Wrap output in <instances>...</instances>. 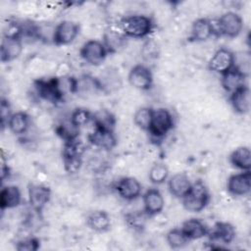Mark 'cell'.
I'll return each instance as SVG.
<instances>
[{
  "instance_id": "52a82bcc",
  "label": "cell",
  "mask_w": 251,
  "mask_h": 251,
  "mask_svg": "<svg viewBox=\"0 0 251 251\" xmlns=\"http://www.w3.org/2000/svg\"><path fill=\"white\" fill-rule=\"evenodd\" d=\"M80 57L91 66H100L109 53L104 42L91 39L86 41L80 49Z\"/></svg>"
},
{
  "instance_id": "9a60e30c",
  "label": "cell",
  "mask_w": 251,
  "mask_h": 251,
  "mask_svg": "<svg viewBox=\"0 0 251 251\" xmlns=\"http://www.w3.org/2000/svg\"><path fill=\"white\" fill-rule=\"evenodd\" d=\"M247 74L236 65L222 75V86L229 94L246 85Z\"/></svg>"
},
{
  "instance_id": "5b68a950",
  "label": "cell",
  "mask_w": 251,
  "mask_h": 251,
  "mask_svg": "<svg viewBox=\"0 0 251 251\" xmlns=\"http://www.w3.org/2000/svg\"><path fill=\"white\" fill-rule=\"evenodd\" d=\"M34 87L38 96L45 101L55 104L63 99L64 92L57 77L39 78L34 81Z\"/></svg>"
},
{
  "instance_id": "9c48e42d",
  "label": "cell",
  "mask_w": 251,
  "mask_h": 251,
  "mask_svg": "<svg viewBox=\"0 0 251 251\" xmlns=\"http://www.w3.org/2000/svg\"><path fill=\"white\" fill-rule=\"evenodd\" d=\"M235 66V55L227 48H220L209 60L208 68L210 71L221 75Z\"/></svg>"
},
{
  "instance_id": "ac0fdd59",
  "label": "cell",
  "mask_w": 251,
  "mask_h": 251,
  "mask_svg": "<svg viewBox=\"0 0 251 251\" xmlns=\"http://www.w3.org/2000/svg\"><path fill=\"white\" fill-rule=\"evenodd\" d=\"M210 239L215 243L230 244L235 238L236 231L234 226L229 223L218 222L215 224L212 231H209Z\"/></svg>"
},
{
  "instance_id": "ba28073f",
  "label": "cell",
  "mask_w": 251,
  "mask_h": 251,
  "mask_svg": "<svg viewBox=\"0 0 251 251\" xmlns=\"http://www.w3.org/2000/svg\"><path fill=\"white\" fill-rule=\"evenodd\" d=\"M79 33V25L73 21H62L53 29L52 42L58 46L72 43Z\"/></svg>"
},
{
  "instance_id": "d6986e66",
  "label": "cell",
  "mask_w": 251,
  "mask_h": 251,
  "mask_svg": "<svg viewBox=\"0 0 251 251\" xmlns=\"http://www.w3.org/2000/svg\"><path fill=\"white\" fill-rule=\"evenodd\" d=\"M229 101L235 113L240 115L247 114L251 105V92L248 85L246 84L230 93Z\"/></svg>"
},
{
  "instance_id": "8fae6325",
  "label": "cell",
  "mask_w": 251,
  "mask_h": 251,
  "mask_svg": "<svg viewBox=\"0 0 251 251\" xmlns=\"http://www.w3.org/2000/svg\"><path fill=\"white\" fill-rule=\"evenodd\" d=\"M23 51L22 40L19 35L6 34L1 40L0 60L2 63H9L17 59Z\"/></svg>"
},
{
  "instance_id": "836d02e7",
  "label": "cell",
  "mask_w": 251,
  "mask_h": 251,
  "mask_svg": "<svg viewBox=\"0 0 251 251\" xmlns=\"http://www.w3.org/2000/svg\"><path fill=\"white\" fill-rule=\"evenodd\" d=\"M19 251H35L39 248V241L36 238H27L18 242L16 246Z\"/></svg>"
},
{
  "instance_id": "e575fe53",
  "label": "cell",
  "mask_w": 251,
  "mask_h": 251,
  "mask_svg": "<svg viewBox=\"0 0 251 251\" xmlns=\"http://www.w3.org/2000/svg\"><path fill=\"white\" fill-rule=\"evenodd\" d=\"M0 109H1V123H2V126H4L5 123L6 124L8 123V120H9V118L12 115V114H10L9 103L7 101H5V100H2Z\"/></svg>"
},
{
  "instance_id": "7402d4cb",
  "label": "cell",
  "mask_w": 251,
  "mask_h": 251,
  "mask_svg": "<svg viewBox=\"0 0 251 251\" xmlns=\"http://www.w3.org/2000/svg\"><path fill=\"white\" fill-rule=\"evenodd\" d=\"M180 229L189 241L203 238L204 236L208 235L209 232L206 225L201 220L195 218L188 219L183 222Z\"/></svg>"
},
{
  "instance_id": "e0dca14e",
  "label": "cell",
  "mask_w": 251,
  "mask_h": 251,
  "mask_svg": "<svg viewBox=\"0 0 251 251\" xmlns=\"http://www.w3.org/2000/svg\"><path fill=\"white\" fill-rule=\"evenodd\" d=\"M165 206V200L157 188H149L143 194V208L147 216L160 214Z\"/></svg>"
},
{
  "instance_id": "484cf974",
  "label": "cell",
  "mask_w": 251,
  "mask_h": 251,
  "mask_svg": "<svg viewBox=\"0 0 251 251\" xmlns=\"http://www.w3.org/2000/svg\"><path fill=\"white\" fill-rule=\"evenodd\" d=\"M29 116L25 112H16L11 115L7 126L11 132L20 135L27 131L29 127Z\"/></svg>"
},
{
  "instance_id": "30bf717a",
  "label": "cell",
  "mask_w": 251,
  "mask_h": 251,
  "mask_svg": "<svg viewBox=\"0 0 251 251\" xmlns=\"http://www.w3.org/2000/svg\"><path fill=\"white\" fill-rule=\"evenodd\" d=\"M128 82L139 90H149L153 84V75L151 70L142 64L133 66L127 75Z\"/></svg>"
},
{
  "instance_id": "7a4b0ae2",
  "label": "cell",
  "mask_w": 251,
  "mask_h": 251,
  "mask_svg": "<svg viewBox=\"0 0 251 251\" xmlns=\"http://www.w3.org/2000/svg\"><path fill=\"white\" fill-rule=\"evenodd\" d=\"M181 200L186 211L191 213H199L208 205L210 194L204 182L197 180L192 182L191 188Z\"/></svg>"
},
{
  "instance_id": "4dcf8cb0",
  "label": "cell",
  "mask_w": 251,
  "mask_h": 251,
  "mask_svg": "<svg viewBox=\"0 0 251 251\" xmlns=\"http://www.w3.org/2000/svg\"><path fill=\"white\" fill-rule=\"evenodd\" d=\"M152 112H153V109L149 108V107L139 108L134 113V116H133V122H134L135 126H138L139 128L147 131L150 122H151Z\"/></svg>"
},
{
  "instance_id": "277c9868",
  "label": "cell",
  "mask_w": 251,
  "mask_h": 251,
  "mask_svg": "<svg viewBox=\"0 0 251 251\" xmlns=\"http://www.w3.org/2000/svg\"><path fill=\"white\" fill-rule=\"evenodd\" d=\"M243 20L235 12H226L223 14L214 24L216 34L224 35L229 38L238 36L243 29Z\"/></svg>"
},
{
  "instance_id": "2e32d148",
  "label": "cell",
  "mask_w": 251,
  "mask_h": 251,
  "mask_svg": "<svg viewBox=\"0 0 251 251\" xmlns=\"http://www.w3.org/2000/svg\"><path fill=\"white\" fill-rule=\"evenodd\" d=\"M88 140L93 146L107 151L112 150L117 144L114 130L99 127H94V129L88 134Z\"/></svg>"
},
{
  "instance_id": "603a6c76",
  "label": "cell",
  "mask_w": 251,
  "mask_h": 251,
  "mask_svg": "<svg viewBox=\"0 0 251 251\" xmlns=\"http://www.w3.org/2000/svg\"><path fill=\"white\" fill-rule=\"evenodd\" d=\"M21 201L22 193L18 186L6 185L2 187L0 192V208L2 211L19 206Z\"/></svg>"
},
{
  "instance_id": "4316f807",
  "label": "cell",
  "mask_w": 251,
  "mask_h": 251,
  "mask_svg": "<svg viewBox=\"0 0 251 251\" xmlns=\"http://www.w3.org/2000/svg\"><path fill=\"white\" fill-rule=\"evenodd\" d=\"M92 123L94 127L114 130L116 125V119L112 113L107 110H100L92 114Z\"/></svg>"
},
{
  "instance_id": "5bb4252c",
  "label": "cell",
  "mask_w": 251,
  "mask_h": 251,
  "mask_svg": "<svg viewBox=\"0 0 251 251\" xmlns=\"http://www.w3.org/2000/svg\"><path fill=\"white\" fill-rule=\"evenodd\" d=\"M28 202L36 212H41L51 197V190L42 184H29L27 189Z\"/></svg>"
},
{
  "instance_id": "f546056e",
  "label": "cell",
  "mask_w": 251,
  "mask_h": 251,
  "mask_svg": "<svg viewBox=\"0 0 251 251\" xmlns=\"http://www.w3.org/2000/svg\"><path fill=\"white\" fill-rule=\"evenodd\" d=\"M149 180L156 185L164 183L169 177V169L162 163H157L152 166L149 171Z\"/></svg>"
},
{
  "instance_id": "1f68e13d",
  "label": "cell",
  "mask_w": 251,
  "mask_h": 251,
  "mask_svg": "<svg viewBox=\"0 0 251 251\" xmlns=\"http://www.w3.org/2000/svg\"><path fill=\"white\" fill-rule=\"evenodd\" d=\"M70 120L75 126L80 127L92 121V114L84 108H76L71 114Z\"/></svg>"
},
{
  "instance_id": "f1b7e54d",
  "label": "cell",
  "mask_w": 251,
  "mask_h": 251,
  "mask_svg": "<svg viewBox=\"0 0 251 251\" xmlns=\"http://www.w3.org/2000/svg\"><path fill=\"white\" fill-rule=\"evenodd\" d=\"M166 240L169 246L173 249H180L189 242L180 228L171 229L166 235Z\"/></svg>"
},
{
  "instance_id": "3957f363",
  "label": "cell",
  "mask_w": 251,
  "mask_h": 251,
  "mask_svg": "<svg viewBox=\"0 0 251 251\" xmlns=\"http://www.w3.org/2000/svg\"><path fill=\"white\" fill-rule=\"evenodd\" d=\"M174 125V118L169 110L165 108L153 109L147 131L154 139H162L173 129Z\"/></svg>"
},
{
  "instance_id": "4fadbf2b",
  "label": "cell",
  "mask_w": 251,
  "mask_h": 251,
  "mask_svg": "<svg viewBox=\"0 0 251 251\" xmlns=\"http://www.w3.org/2000/svg\"><path fill=\"white\" fill-rule=\"evenodd\" d=\"M227 191L233 196H245L251 190V172L244 171L231 175L226 182Z\"/></svg>"
},
{
  "instance_id": "7c38bea8",
  "label": "cell",
  "mask_w": 251,
  "mask_h": 251,
  "mask_svg": "<svg viewBox=\"0 0 251 251\" xmlns=\"http://www.w3.org/2000/svg\"><path fill=\"white\" fill-rule=\"evenodd\" d=\"M114 188L125 200L131 201L138 198L142 191L141 183L132 176H124L116 181Z\"/></svg>"
},
{
  "instance_id": "d6a6232c",
  "label": "cell",
  "mask_w": 251,
  "mask_h": 251,
  "mask_svg": "<svg viewBox=\"0 0 251 251\" xmlns=\"http://www.w3.org/2000/svg\"><path fill=\"white\" fill-rule=\"evenodd\" d=\"M124 37L125 35H121L115 32H111L110 34L106 35L104 44L107 47L108 52H113L114 50H117L119 47H121Z\"/></svg>"
},
{
  "instance_id": "8992f818",
  "label": "cell",
  "mask_w": 251,
  "mask_h": 251,
  "mask_svg": "<svg viewBox=\"0 0 251 251\" xmlns=\"http://www.w3.org/2000/svg\"><path fill=\"white\" fill-rule=\"evenodd\" d=\"M83 146L77 139L65 142L63 149V164L65 171L69 174H75L82 165Z\"/></svg>"
},
{
  "instance_id": "83f0119b",
  "label": "cell",
  "mask_w": 251,
  "mask_h": 251,
  "mask_svg": "<svg viewBox=\"0 0 251 251\" xmlns=\"http://www.w3.org/2000/svg\"><path fill=\"white\" fill-rule=\"evenodd\" d=\"M57 134L65 141V142H70L73 140L77 139L78 133H79V127L75 126L71 120L64 122L60 124L56 129Z\"/></svg>"
},
{
  "instance_id": "d4e9b609",
  "label": "cell",
  "mask_w": 251,
  "mask_h": 251,
  "mask_svg": "<svg viewBox=\"0 0 251 251\" xmlns=\"http://www.w3.org/2000/svg\"><path fill=\"white\" fill-rule=\"evenodd\" d=\"M86 224L94 231L105 232L111 226V218L107 212L98 210L88 215Z\"/></svg>"
},
{
  "instance_id": "6da1fadb",
  "label": "cell",
  "mask_w": 251,
  "mask_h": 251,
  "mask_svg": "<svg viewBox=\"0 0 251 251\" xmlns=\"http://www.w3.org/2000/svg\"><path fill=\"white\" fill-rule=\"evenodd\" d=\"M120 28L126 37L142 38L151 33L153 22L145 15H130L122 19Z\"/></svg>"
},
{
  "instance_id": "ffe728a7",
  "label": "cell",
  "mask_w": 251,
  "mask_h": 251,
  "mask_svg": "<svg viewBox=\"0 0 251 251\" xmlns=\"http://www.w3.org/2000/svg\"><path fill=\"white\" fill-rule=\"evenodd\" d=\"M191 185L192 182L190 181V178L183 173L175 174L168 180L169 191L176 198L182 199L191 188Z\"/></svg>"
},
{
  "instance_id": "44dd1931",
  "label": "cell",
  "mask_w": 251,
  "mask_h": 251,
  "mask_svg": "<svg viewBox=\"0 0 251 251\" xmlns=\"http://www.w3.org/2000/svg\"><path fill=\"white\" fill-rule=\"evenodd\" d=\"M216 34L212 21L200 18L193 22L190 30V39L193 41H205Z\"/></svg>"
},
{
  "instance_id": "cb8c5ba5",
  "label": "cell",
  "mask_w": 251,
  "mask_h": 251,
  "mask_svg": "<svg viewBox=\"0 0 251 251\" xmlns=\"http://www.w3.org/2000/svg\"><path fill=\"white\" fill-rule=\"evenodd\" d=\"M230 164L236 169L244 171H250L251 169V152L249 147L240 146L234 149L229 156Z\"/></svg>"
}]
</instances>
